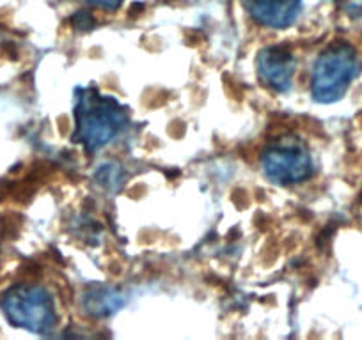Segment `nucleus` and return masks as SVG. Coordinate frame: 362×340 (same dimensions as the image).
I'll return each mask as SVG.
<instances>
[{"mask_svg":"<svg viewBox=\"0 0 362 340\" xmlns=\"http://www.w3.org/2000/svg\"><path fill=\"white\" fill-rule=\"evenodd\" d=\"M75 117V140L83 144L87 151H98L109 144L127 123L123 107L95 89H83L76 99Z\"/></svg>","mask_w":362,"mask_h":340,"instance_id":"1","label":"nucleus"},{"mask_svg":"<svg viewBox=\"0 0 362 340\" xmlns=\"http://www.w3.org/2000/svg\"><path fill=\"white\" fill-rule=\"evenodd\" d=\"M361 71L357 50L348 43H336L327 48L313 69V98L320 103L337 102L348 91Z\"/></svg>","mask_w":362,"mask_h":340,"instance_id":"2","label":"nucleus"},{"mask_svg":"<svg viewBox=\"0 0 362 340\" xmlns=\"http://www.w3.org/2000/svg\"><path fill=\"white\" fill-rule=\"evenodd\" d=\"M2 310L16 328L45 333L54 328L55 307L52 296L40 286L22 284L2 296Z\"/></svg>","mask_w":362,"mask_h":340,"instance_id":"3","label":"nucleus"},{"mask_svg":"<svg viewBox=\"0 0 362 340\" xmlns=\"http://www.w3.org/2000/svg\"><path fill=\"white\" fill-rule=\"evenodd\" d=\"M263 170L267 178L277 185H295L311 176V154L295 140L274 144L264 151Z\"/></svg>","mask_w":362,"mask_h":340,"instance_id":"4","label":"nucleus"},{"mask_svg":"<svg viewBox=\"0 0 362 340\" xmlns=\"http://www.w3.org/2000/svg\"><path fill=\"white\" fill-rule=\"evenodd\" d=\"M295 57L284 47H268L257 55V75L270 89L284 92L295 75Z\"/></svg>","mask_w":362,"mask_h":340,"instance_id":"5","label":"nucleus"},{"mask_svg":"<svg viewBox=\"0 0 362 340\" xmlns=\"http://www.w3.org/2000/svg\"><path fill=\"white\" fill-rule=\"evenodd\" d=\"M243 6L261 25L284 29L297 20L302 0H243Z\"/></svg>","mask_w":362,"mask_h":340,"instance_id":"6","label":"nucleus"},{"mask_svg":"<svg viewBox=\"0 0 362 340\" xmlns=\"http://www.w3.org/2000/svg\"><path fill=\"white\" fill-rule=\"evenodd\" d=\"M123 305V296L114 289H93L86 296V310L93 315H109Z\"/></svg>","mask_w":362,"mask_h":340,"instance_id":"7","label":"nucleus"},{"mask_svg":"<svg viewBox=\"0 0 362 340\" xmlns=\"http://www.w3.org/2000/svg\"><path fill=\"white\" fill-rule=\"evenodd\" d=\"M87 2L100 9H105V11H116L123 4V0H87Z\"/></svg>","mask_w":362,"mask_h":340,"instance_id":"8","label":"nucleus"},{"mask_svg":"<svg viewBox=\"0 0 362 340\" xmlns=\"http://www.w3.org/2000/svg\"><path fill=\"white\" fill-rule=\"evenodd\" d=\"M361 4H362V0H361Z\"/></svg>","mask_w":362,"mask_h":340,"instance_id":"9","label":"nucleus"}]
</instances>
